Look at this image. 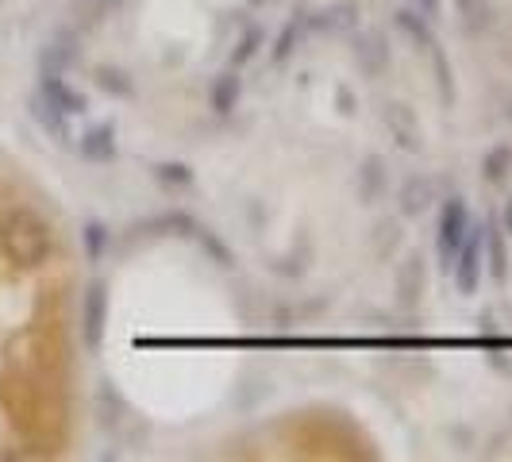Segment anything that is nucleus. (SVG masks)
Wrapping results in <instances>:
<instances>
[{"label": "nucleus", "instance_id": "a878e982", "mask_svg": "<svg viewBox=\"0 0 512 462\" xmlns=\"http://www.w3.org/2000/svg\"><path fill=\"white\" fill-rule=\"evenodd\" d=\"M258 43H262V31H258V27H251V31L243 35L239 51L231 54V66H235V70H239V66H247V62H251V58L258 54Z\"/></svg>", "mask_w": 512, "mask_h": 462}, {"label": "nucleus", "instance_id": "9d476101", "mask_svg": "<svg viewBox=\"0 0 512 462\" xmlns=\"http://www.w3.org/2000/svg\"><path fill=\"white\" fill-rule=\"evenodd\" d=\"M31 116H35V124L47 131L54 143H62V147H70V143H74V131H70V120H74V116H66L62 108H54L43 93H35V97H31Z\"/></svg>", "mask_w": 512, "mask_h": 462}, {"label": "nucleus", "instance_id": "2eb2a0df", "mask_svg": "<svg viewBox=\"0 0 512 462\" xmlns=\"http://www.w3.org/2000/svg\"><path fill=\"white\" fill-rule=\"evenodd\" d=\"M486 274L497 285L509 282V251H505V231L497 228V220L486 224Z\"/></svg>", "mask_w": 512, "mask_h": 462}, {"label": "nucleus", "instance_id": "6e6552de", "mask_svg": "<svg viewBox=\"0 0 512 462\" xmlns=\"http://www.w3.org/2000/svg\"><path fill=\"white\" fill-rule=\"evenodd\" d=\"M81 58V35L77 27H58L39 51V74H66Z\"/></svg>", "mask_w": 512, "mask_h": 462}, {"label": "nucleus", "instance_id": "6ab92c4d", "mask_svg": "<svg viewBox=\"0 0 512 462\" xmlns=\"http://www.w3.org/2000/svg\"><path fill=\"white\" fill-rule=\"evenodd\" d=\"M512 174V143H493L486 154H482V178L489 185H501V181Z\"/></svg>", "mask_w": 512, "mask_h": 462}, {"label": "nucleus", "instance_id": "ddd939ff", "mask_svg": "<svg viewBox=\"0 0 512 462\" xmlns=\"http://www.w3.org/2000/svg\"><path fill=\"white\" fill-rule=\"evenodd\" d=\"M120 4H124V0H70V24H74L77 31H93V27H101L108 16H116Z\"/></svg>", "mask_w": 512, "mask_h": 462}, {"label": "nucleus", "instance_id": "f257e3e1", "mask_svg": "<svg viewBox=\"0 0 512 462\" xmlns=\"http://www.w3.org/2000/svg\"><path fill=\"white\" fill-rule=\"evenodd\" d=\"M51 224L31 212V208H12L4 220H0V255L8 258L12 266L20 270H35L51 258Z\"/></svg>", "mask_w": 512, "mask_h": 462}, {"label": "nucleus", "instance_id": "9b49d317", "mask_svg": "<svg viewBox=\"0 0 512 462\" xmlns=\"http://www.w3.org/2000/svg\"><path fill=\"white\" fill-rule=\"evenodd\" d=\"M401 216H424L428 208L436 205V178L432 174H412L401 185Z\"/></svg>", "mask_w": 512, "mask_h": 462}, {"label": "nucleus", "instance_id": "423d86ee", "mask_svg": "<svg viewBox=\"0 0 512 462\" xmlns=\"http://www.w3.org/2000/svg\"><path fill=\"white\" fill-rule=\"evenodd\" d=\"M382 124L389 128V139L401 147L405 154H420L424 151V131H420V120L405 101H385L382 104Z\"/></svg>", "mask_w": 512, "mask_h": 462}, {"label": "nucleus", "instance_id": "f3484780", "mask_svg": "<svg viewBox=\"0 0 512 462\" xmlns=\"http://www.w3.org/2000/svg\"><path fill=\"white\" fill-rule=\"evenodd\" d=\"M355 16H359L355 4H332V8H320L316 16H305V27H316V31H351Z\"/></svg>", "mask_w": 512, "mask_h": 462}, {"label": "nucleus", "instance_id": "a211bd4d", "mask_svg": "<svg viewBox=\"0 0 512 462\" xmlns=\"http://www.w3.org/2000/svg\"><path fill=\"white\" fill-rule=\"evenodd\" d=\"M382 189H385V162L378 154H370L359 166V201L362 205L382 201Z\"/></svg>", "mask_w": 512, "mask_h": 462}, {"label": "nucleus", "instance_id": "5701e85b", "mask_svg": "<svg viewBox=\"0 0 512 462\" xmlns=\"http://www.w3.org/2000/svg\"><path fill=\"white\" fill-rule=\"evenodd\" d=\"M97 85H101L104 93H116V97H131V81L120 70H112V66H101L97 70Z\"/></svg>", "mask_w": 512, "mask_h": 462}, {"label": "nucleus", "instance_id": "1a4fd4ad", "mask_svg": "<svg viewBox=\"0 0 512 462\" xmlns=\"http://www.w3.org/2000/svg\"><path fill=\"white\" fill-rule=\"evenodd\" d=\"M428 289V266L420 255H405L401 266H397V305L401 308H416L420 297Z\"/></svg>", "mask_w": 512, "mask_h": 462}, {"label": "nucleus", "instance_id": "20e7f679", "mask_svg": "<svg viewBox=\"0 0 512 462\" xmlns=\"http://www.w3.org/2000/svg\"><path fill=\"white\" fill-rule=\"evenodd\" d=\"M104 328H108V285L97 278L89 282L85 297H81V343L85 351H101L104 343Z\"/></svg>", "mask_w": 512, "mask_h": 462}, {"label": "nucleus", "instance_id": "4be33fe9", "mask_svg": "<svg viewBox=\"0 0 512 462\" xmlns=\"http://www.w3.org/2000/svg\"><path fill=\"white\" fill-rule=\"evenodd\" d=\"M455 8H459L462 24L470 27V31H478V27H486V20H489L486 0H455Z\"/></svg>", "mask_w": 512, "mask_h": 462}, {"label": "nucleus", "instance_id": "c756f323", "mask_svg": "<svg viewBox=\"0 0 512 462\" xmlns=\"http://www.w3.org/2000/svg\"><path fill=\"white\" fill-rule=\"evenodd\" d=\"M251 4H262V0H251Z\"/></svg>", "mask_w": 512, "mask_h": 462}, {"label": "nucleus", "instance_id": "cd10ccee", "mask_svg": "<svg viewBox=\"0 0 512 462\" xmlns=\"http://www.w3.org/2000/svg\"><path fill=\"white\" fill-rule=\"evenodd\" d=\"M501 224H505V231L512 235V197L505 201V208H501Z\"/></svg>", "mask_w": 512, "mask_h": 462}, {"label": "nucleus", "instance_id": "412c9836", "mask_svg": "<svg viewBox=\"0 0 512 462\" xmlns=\"http://www.w3.org/2000/svg\"><path fill=\"white\" fill-rule=\"evenodd\" d=\"M81 239H85V255L89 262H97L104 255V247H108V228H104L101 220H89L85 231H81Z\"/></svg>", "mask_w": 512, "mask_h": 462}, {"label": "nucleus", "instance_id": "f03ea898", "mask_svg": "<svg viewBox=\"0 0 512 462\" xmlns=\"http://www.w3.org/2000/svg\"><path fill=\"white\" fill-rule=\"evenodd\" d=\"M470 208L462 201L459 193L455 197H447L443 205H439V224H436V258H439V270L451 278V262L459 255V247L466 243V235H470Z\"/></svg>", "mask_w": 512, "mask_h": 462}, {"label": "nucleus", "instance_id": "f8f14e48", "mask_svg": "<svg viewBox=\"0 0 512 462\" xmlns=\"http://www.w3.org/2000/svg\"><path fill=\"white\" fill-rule=\"evenodd\" d=\"M39 93H43L54 108H62L66 116H81V112L89 108L85 97H81V93H77L74 85H70L62 74H39Z\"/></svg>", "mask_w": 512, "mask_h": 462}, {"label": "nucleus", "instance_id": "b1692460", "mask_svg": "<svg viewBox=\"0 0 512 462\" xmlns=\"http://www.w3.org/2000/svg\"><path fill=\"white\" fill-rule=\"evenodd\" d=\"M193 235H197V243L205 247L208 255L216 258V266H224V270H228V266H231L228 247H224V243H220V239H216V235H212V231H208V228H193Z\"/></svg>", "mask_w": 512, "mask_h": 462}, {"label": "nucleus", "instance_id": "4468645a", "mask_svg": "<svg viewBox=\"0 0 512 462\" xmlns=\"http://www.w3.org/2000/svg\"><path fill=\"white\" fill-rule=\"evenodd\" d=\"M243 97V81H239V70L231 66L224 74L212 81V89H208V104H212V112L216 116H231L235 112V104Z\"/></svg>", "mask_w": 512, "mask_h": 462}, {"label": "nucleus", "instance_id": "393cba45", "mask_svg": "<svg viewBox=\"0 0 512 462\" xmlns=\"http://www.w3.org/2000/svg\"><path fill=\"white\" fill-rule=\"evenodd\" d=\"M301 31H305V16L285 24V31L278 35V47H274V62H285V58H289V51H293V39H301Z\"/></svg>", "mask_w": 512, "mask_h": 462}, {"label": "nucleus", "instance_id": "c85d7f7f", "mask_svg": "<svg viewBox=\"0 0 512 462\" xmlns=\"http://www.w3.org/2000/svg\"><path fill=\"white\" fill-rule=\"evenodd\" d=\"M509 120H512V97H509Z\"/></svg>", "mask_w": 512, "mask_h": 462}, {"label": "nucleus", "instance_id": "bb28decb", "mask_svg": "<svg viewBox=\"0 0 512 462\" xmlns=\"http://www.w3.org/2000/svg\"><path fill=\"white\" fill-rule=\"evenodd\" d=\"M154 178L166 181V185H189L193 174H189V166H181V162H162V166H154Z\"/></svg>", "mask_w": 512, "mask_h": 462}, {"label": "nucleus", "instance_id": "39448f33", "mask_svg": "<svg viewBox=\"0 0 512 462\" xmlns=\"http://www.w3.org/2000/svg\"><path fill=\"white\" fill-rule=\"evenodd\" d=\"M393 24L401 35H409L412 43H416V51H428L436 58V70H439V81H443V101H451V77H447V62H443V54H439V43L436 35H432V24H428V16H420V12H412V8H397L393 12Z\"/></svg>", "mask_w": 512, "mask_h": 462}, {"label": "nucleus", "instance_id": "dca6fc26", "mask_svg": "<svg viewBox=\"0 0 512 462\" xmlns=\"http://www.w3.org/2000/svg\"><path fill=\"white\" fill-rule=\"evenodd\" d=\"M77 151H81V158H89V162H112V158H116V128H112V124L89 128L81 135Z\"/></svg>", "mask_w": 512, "mask_h": 462}, {"label": "nucleus", "instance_id": "7ed1b4c3", "mask_svg": "<svg viewBox=\"0 0 512 462\" xmlns=\"http://www.w3.org/2000/svg\"><path fill=\"white\" fill-rule=\"evenodd\" d=\"M482 274H486V228H470L466 243L451 262V278H455V289L462 297H470V293H478Z\"/></svg>", "mask_w": 512, "mask_h": 462}, {"label": "nucleus", "instance_id": "aec40b11", "mask_svg": "<svg viewBox=\"0 0 512 462\" xmlns=\"http://www.w3.org/2000/svg\"><path fill=\"white\" fill-rule=\"evenodd\" d=\"M397 247H401V224L397 220H382L378 231H374V255L389 258Z\"/></svg>", "mask_w": 512, "mask_h": 462}, {"label": "nucleus", "instance_id": "0eeeda50", "mask_svg": "<svg viewBox=\"0 0 512 462\" xmlns=\"http://www.w3.org/2000/svg\"><path fill=\"white\" fill-rule=\"evenodd\" d=\"M351 58H355L359 74L370 77V81H378L389 70V62H393L382 31H359V35H351Z\"/></svg>", "mask_w": 512, "mask_h": 462}]
</instances>
